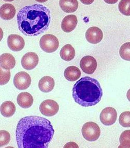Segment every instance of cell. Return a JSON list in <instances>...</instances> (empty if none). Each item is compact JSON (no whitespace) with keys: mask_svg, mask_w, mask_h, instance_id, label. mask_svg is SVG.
I'll list each match as a JSON object with an SVG mask.
<instances>
[{"mask_svg":"<svg viewBox=\"0 0 130 148\" xmlns=\"http://www.w3.org/2000/svg\"><path fill=\"white\" fill-rule=\"evenodd\" d=\"M39 110L43 115L52 117L55 115L58 112L59 106L57 102L54 100H46L40 104Z\"/></svg>","mask_w":130,"mask_h":148,"instance_id":"6","label":"cell"},{"mask_svg":"<svg viewBox=\"0 0 130 148\" xmlns=\"http://www.w3.org/2000/svg\"><path fill=\"white\" fill-rule=\"evenodd\" d=\"M59 5L64 12L71 13L74 12L78 9V3L76 0H63L59 1Z\"/></svg>","mask_w":130,"mask_h":148,"instance_id":"19","label":"cell"},{"mask_svg":"<svg viewBox=\"0 0 130 148\" xmlns=\"http://www.w3.org/2000/svg\"><path fill=\"white\" fill-rule=\"evenodd\" d=\"M119 11L122 14L130 16V0H122L118 5Z\"/></svg>","mask_w":130,"mask_h":148,"instance_id":"24","label":"cell"},{"mask_svg":"<svg viewBox=\"0 0 130 148\" xmlns=\"http://www.w3.org/2000/svg\"><path fill=\"white\" fill-rule=\"evenodd\" d=\"M82 133L84 138L88 141L97 140L100 136L101 130L98 124L93 122H88L83 126Z\"/></svg>","mask_w":130,"mask_h":148,"instance_id":"4","label":"cell"},{"mask_svg":"<svg viewBox=\"0 0 130 148\" xmlns=\"http://www.w3.org/2000/svg\"><path fill=\"white\" fill-rule=\"evenodd\" d=\"M120 143L118 148H130V130H126L121 134L119 138Z\"/></svg>","mask_w":130,"mask_h":148,"instance_id":"22","label":"cell"},{"mask_svg":"<svg viewBox=\"0 0 130 148\" xmlns=\"http://www.w3.org/2000/svg\"><path fill=\"white\" fill-rule=\"evenodd\" d=\"M31 79L29 74L21 71L17 73L14 77V85L19 90H24L28 89L30 86Z\"/></svg>","mask_w":130,"mask_h":148,"instance_id":"7","label":"cell"},{"mask_svg":"<svg viewBox=\"0 0 130 148\" xmlns=\"http://www.w3.org/2000/svg\"><path fill=\"white\" fill-rule=\"evenodd\" d=\"M38 56L35 53L29 52L24 55L21 60V64L24 69L27 70H31L34 69L38 65Z\"/></svg>","mask_w":130,"mask_h":148,"instance_id":"10","label":"cell"},{"mask_svg":"<svg viewBox=\"0 0 130 148\" xmlns=\"http://www.w3.org/2000/svg\"><path fill=\"white\" fill-rule=\"evenodd\" d=\"M16 14L15 8L10 3H5L2 5L0 10L1 18L4 20H10L13 19Z\"/></svg>","mask_w":130,"mask_h":148,"instance_id":"14","label":"cell"},{"mask_svg":"<svg viewBox=\"0 0 130 148\" xmlns=\"http://www.w3.org/2000/svg\"><path fill=\"white\" fill-rule=\"evenodd\" d=\"M1 68V85L7 84L9 81L10 77V70H6Z\"/></svg>","mask_w":130,"mask_h":148,"instance_id":"27","label":"cell"},{"mask_svg":"<svg viewBox=\"0 0 130 148\" xmlns=\"http://www.w3.org/2000/svg\"><path fill=\"white\" fill-rule=\"evenodd\" d=\"M119 54L123 59L130 61V42H126L121 46Z\"/></svg>","mask_w":130,"mask_h":148,"instance_id":"23","label":"cell"},{"mask_svg":"<svg viewBox=\"0 0 130 148\" xmlns=\"http://www.w3.org/2000/svg\"><path fill=\"white\" fill-rule=\"evenodd\" d=\"M10 140V134L8 131L4 130L0 132V146L1 147L8 145Z\"/></svg>","mask_w":130,"mask_h":148,"instance_id":"26","label":"cell"},{"mask_svg":"<svg viewBox=\"0 0 130 148\" xmlns=\"http://www.w3.org/2000/svg\"><path fill=\"white\" fill-rule=\"evenodd\" d=\"M17 101V103L21 107L23 108H28L32 106L33 98L29 93L22 92L18 95Z\"/></svg>","mask_w":130,"mask_h":148,"instance_id":"17","label":"cell"},{"mask_svg":"<svg viewBox=\"0 0 130 148\" xmlns=\"http://www.w3.org/2000/svg\"><path fill=\"white\" fill-rule=\"evenodd\" d=\"M1 67L3 69L10 70L14 67L16 61L14 57L12 54L5 53L1 56Z\"/></svg>","mask_w":130,"mask_h":148,"instance_id":"15","label":"cell"},{"mask_svg":"<svg viewBox=\"0 0 130 148\" xmlns=\"http://www.w3.org/2000/svg\"><path fill=\"white\" fill-rule=\"evenodd\" d=\"M54 79L50 76L42 77L39 82V88L42 92L47 93L50 92L54 89Z\"/></svg>","mask_w":130,"mask_h":148,"instance_id":"16","label":"cell"},{"mask_svg":"<svg viewBox=\"0 0 130 148\" xmlns=\"http://www.w3.org/2000/svg\"><path fill=\"white\" fill-rule=\"evenodd\" d=\"M15 105L12 101H5L1 106V113L5 117H12L15 114Z\"/></svg>","mask_w":130,"mask_h":148,"instance_id":"21","label":"cell"},{"mask_svg":"<svg viewBox=\"0 0 130 148\" xmlns=\"http://www.w3.org/2000/svg\"><path fill=\"white\" fill-rule=\"evenodd\" d=\"M72 95L75 102L79 105L84 107L93 106L100 101L102 90L96 79L85 77L74 86Z\"/></svg>","mask_w":130,"mask_h":148,"instance_id":"3","label":"cell"},{"mask_svg":"<svg viewBox=\"0 0 130 148\" xmlns=\"http://www.w3.org/2000/svg\"><path fill=\"white\" fill-rule=\"evenodd\" d=\"M117 113L115 108L108 107L102 111L100 118L101 122L105 126H111L116 122Z\"/></svg>","mask_w":130,"mask_h":148,"instance_id":"8","label":"cell"},{"mask_svg":"<svg viewBox=\"0 0 130 148\" xmlns=\"http://www.w3.org/2000/svg\"><path fill=\"white\" fill-rule=\"evenodd\" d=\"M127 97L128 100L130 102V89L127 91Z\"/></svg>","mask_w":130,"mask_h":148,"instance_id":"28","label":"cell"},{"mask_svg":"<svg viewBox=\"0 0 130 148\" xmlns=\"http://www.w3.org/2000/svg\"><path fill=\"white\" fill-rule=\"evenodd\" d=\"M8 44L9 48L14 52L22 50L25 46V41L23 38L17 34H11L8 37Z\"/></svg>","mask_w":130,"mask_h":148,"instance_id":"11","label":"cell"},{"mask_svg":"<svg viewBox=\"0 0 130 148\" xmlns=\"http://www.w3.org/2000/svg\"><path fill=\"white\" fill-rule=\"evenodd\" d=\"M40 45L45 52L51 53L57 50L59 46V42L54 35L47 34L42 36L40 39Z\"/></svg>","mask_w":130,"mask_h":148,"instance_id":"5","label":"cell"},{"mask_svg":"<svg viewBox=\"0 0 130 148\" xmlns=\"http://www.w3.org/2000/svg\"><path fill=\"white\" fill-rule=\"evenodd\" d=\"M80 66L84 73L89 75H92L94 73L97 68V61L93 56H86L81 60Z\"/></svg>","mask_w":130,"mask_h":148,"instance_id":"9","label":"cell"},{"mask_svg":"<svg viewBox=\"0 0 130 148\" xmlns=\"http://www.w3.org/2000/svg\"><path fill=\"white\" fill-rule=\"evenodd\" d=\"M119 123L124 127H130V112L122 113L119 116Z\"/></svg>","mask_w":130,"mask_h":148,"instance_id":"25","label":"cell"},{"mask_svg":"<svg viewBox=\"0 0 130 148\" xmlns=\"http://www.w3.org/2000/svg\"><path fill=\"white\" fill-rule=\"evenodd\" d=\"M51 123L45 118L29 116L21 119L17 125L16 135L20 148H47L54 134Z\"/></svg>","mask_w":130,"mask_h":148,"instance_id":"1","label":"cell"},{"mask_svg":"<svg viewBox=\"0 0 130 148\" xmlns=\"http://www.w3.org/2000/svg\"><path fill=\"white\" fill-rule=\"evenodd\" d=\"M64 75L67 80L74 82L80 78L81 73L79 69L76 66H71L68 67L65 70Z\"/></svg>","mask_w":130,"mask_h":148,"instance_id":"18","label":"cell"},{"mask_svg":"<svg viewBox=\"0 0 130 148\" xmlns=\"http://www.w3.org/2000/svg\"><path fill=\"white\" fill-rule=\"evenodd\" d=\"M17 21L19 30L26 36H35L48 30L51 21L50 10L40 4L24 7L19 10Z\"/></svg>","mask_w":130,"mask_h":148,"instance_id":"2","label":"cell"},{"mask_svg":"<svg viewBox=\"0 0 130 148\" xmlns=\"http://www.w3.org/2000/svg\"><path fill=\"white\" fill-rule=\"evenodd\" d=\"M78 22V19L75 15L67 16L63 19L61 22V28L65 32H71L75 29Z\"/></svg>","mask_w":130,"mask_h":148,"instance_id":"13","label":"cell"},{"mask_svg":"<svg viewBox=\"0 0 130 148\" xmlns=\"http://www.w3.org/2000/svg\"><path fill=\"white\" fill-rule=\"evenodd\" d=\"M61 57L62 59L66 61L72 60L75 55V49L71 45L67 44L64 46L60 52Z\"/></svg>","mask_w":130,"mask_h":148,"instance_id":"20","label":"cell"},{"mask_svg":"<svg viewBox=\"0 0 130 148\" xmlns=\"http://www.w3.org/2000/svg\"><path fill=\"white\" fill-rule=\"evenodd\" d=\"M86 38L89 43L93 44L99 43L102 40L103 34L102 31L97 27L89 28L85 33Z\"/></svg>","mask_w":130,"mask_h":148,"instance_id":"12","label":"cell"}]
</instances>
